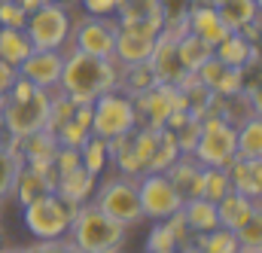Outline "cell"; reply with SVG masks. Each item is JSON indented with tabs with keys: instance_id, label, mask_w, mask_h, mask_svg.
I'll return each mask as SVG.
<instances>
[{
	"instance_id": "13",
	"label": "cell",
	"mask_w": 262,
	"mask_h": 253,
	"mask_svg": "<svg viewBox=\"0 0 262 253\" xmlns=\"http://www.w3.org/2000/svg\"><path fill=\"white\" fill-rule=\"evenodd\" d=\"M61 67H64V52H55V49H34L25 61L18 64V76L31 79L37 89H58V79H61Z\"/></svg>"
},
{
	"instance_id": "34",
	"label": "cell",
	"mask_w": 262,
	"mask_h": 253,
	"mask_svg": "<svg viewBox=\"0 0 262 253\" xmlns=\"http://www.w3.org/2000/svg\"><path fill=\"white\" fill-rule=\"evenodd\" d=\"M73 110H76V101H70L61 89H52V98H49V116H46V131H58V128L73 119Z\"/></svg>"
},
{
	"instance_id": "26",
	"label": "cell",
	"mask_w": 262,
	"mask_h": 253,
	"mask_svg": "<svg viewBox=\"0 0 262 253\" xmlns=\"http://www.w3.org/2000/svg\"><path fill=\"white\" fill-rule=\"evenodd\" d=\"M156 82H159V76H156V70H152L149 61L128 64V67L119 70V92H125L128 98H137V95L149 92Z\"/></svg>"
},
{
	"instance_id": "58",
	"label": "cell",
	"mask_w": 262,
	"mask_h": 253,
	"mask_svg": "<svg viewBox=\"0 0 262 253\" xmlns=\"http://www.w3.org/2000/svg\"><path fill=\"white\" fill-rule=\"evenodd\" d=\"M241 253H259V250H241Z\"/></svg>"
},
{
	"instance_id": "57",
	"label": "cell",
	"mask_w": 262,
	"mask_h": 253,
	"mask_svg": "<svg viewBox=\"0 0 262 253\" xmlns=\"http://www.w3.org/2000/svg\"><path fill=\"white\" fill-rule=\"evenodd\" d=\"M52 3H70V0H52Z\"/></svg>"
},
{
	"instance_id": "28",
	"label": "cell",
	"mask_w": 262,
	"mask_h": 253,
	"mask_svg": "<svg viewBox=\"0 0 262 253\" xmlns=\"http://www.w3.org/2000/svg\"><path fill=\"white\" fill-rule=\"evenodd\" d=\"M55 150H58V140L46 128H40V131H34V134L18 140V153H21L25 162H49L55 156Z\"/></svg>"
},
{
	"instance_id": "40",
	"label": "cell",
	"mask_w": 262,
	"mask_h": 253,
	"mask_svg": "<svg viewBox=\"0 0 262 253\" xmlns=\"http://www.w3.org/2000/svg\"><path fill=\"white\" fill-rule=\"evenodd\" d=\"M28 12L21 9L18 0H0V28H25Z\"/></svg>"
},
{
	"instance_id": "21",
	"label": "cell",
	"mask_w": 262,
	"mask_h": 253,
	"mask_svg": "<svg viewBox=\"0 0 262 253\" xmlns=\"http://www.w3.org/2000/svg\"><path fill=\"white\" fill-rule=\"evenodd\" d=\"M189 34L201 37L207 46H216L229 34V28L213 6H189Z\"/></svg>"
},
{
	"instance_id": "4",
	"label": "cell",
	"mask_w": 262,
	"mask_h": 253,
	"mask_svg": "<svg viewBox=\"0 0 262 253\" xmlns=\"http://www.w3.org/2000/svg\"><path fill=\"white\" fill-rule=\"evenodd\" d=\"M92 201L113 217L116 223H122L125 229H134L140 223H146L143 207H140V195H137V177H125V174H113L107 180H98Z\"/></svg>"
},
{
	"instance_id": "16",
	"label": "cell",
	"mask_w": 262,
	"mask_h": 253,
	"mask_svg": "<svg viewBox=\"0 0 262 253\" xmlns=\"http://www.w3.org/2000/svg\"><path fill=\"white\" fill-rule=\"evenodd\" d=\"M156 40H159V37H149V34H137V31H128V28H119L113 58L119 61V67L149 61V55H152V49H156Z\"/></svg>"
},
{
	"instance_id": "6",
	"label": "cell",
	"mask_w": 262,
	"mask_h": 253,
	"mask_svg": "<svg viewBox=\"0 0 262 253\" xmlns=\"http://www.w3.org/2000/svg\"><path fill=\"white\" fill-rule=\"evenodd\" d=\"M192 156L204 168H229V162L238 156V125H232L223 116L201 119V134Z\"/></svg>"
},
{
	"instance_id": "35",
	"label": "cell",
	"mask_w": 262,
	"mask_h": 253,
	"mask_svg": "<svg viewBox=\"0 0 262 253\" xmlns=\"http://www.w3.org/2000/svg\"><path fill=\"white\" fill-rule=\"evenodd\" d=\"M235 238H238L241 250H259L262 247V198L256 201V207L247 217V223L241 229H235Z\"/></svg>"
},
{
	"instance_id": "55",
	"label": "cell",
	"mask_w": 262,
	"mask_h": 253,
	"mask_svg": "<svg viewBox=\"0 0 262 253\" xmlns=\"http://www.w3.org/2000/svg\"><path fill=\"white\" fill-rule=\"evenodd\" d=\"M256 6H259V15H262V0H256Z\"/></svg>"
},
{
	"instance_id": "5",
	"label": "cell",
	"mask_w": 262,
	"mask_h": 253,
	"mask_svg": "<svg viewBox=\"0 0 262 253\" xmlns=\"http://www.w3.org/2000/svg\"><path fill=\"white\" fill-rule=\"evenodd\" d=\"M70 31H73V15L67 3H52V0L34 9L25 25V34L31 37L34 49H55V52H64L70 46Z\"/></svg>"
},
{
	"instance_id": "50",
	"label": "cell",
	"mask_w": 262,
	"mask_h": 253,
	"mask_svg": "<svg viewBox=\"0 0 262 253\" xmlns=\"http://www.w3.org/2000/svg\"><path fill=\"white\" fill-rule=\"evenodd\" d=\"M177 253H201V247L192 241V244H183V247H177Z\"/></svg>"
},
{
	"instance_id": "43",
	"label": "cell",
	"mask_w": 262,
	"mask_h": 253,
	"mask_svg": "<svg viewBox=\"0 0 262 253\" xmlns=\"http://www.w3.org/2000/svg\"><path fill=\"white\" fill-rule=\"evenodd\" d=\"M223 70H226V64L220 61L216 55H210V58H207V61H204V64H201V67L195 70V79L201 82V86H207V89L213 92V86L220 82V76H223Z\"/></svg>"
},
{
	"instance_id": "20",
	"label": "cell",
	"mask_w": 262,
	"mask_h": 253,
	"mask_svg": "<svg viewBox=\"0 0 262 253\" xmlns=\"http://www.w3.org/2000/svg\"><path fill=\"white\" fill-rule=\"evenodd\" d=\"M253 207H256V201L250 198V195H244V192L238 189H229L220 201H216V217H220V226L223 229H241L244 223H247V217L253 214Z\"/></svg>"
},
{
	"instance_id": "31",
	"label": "cell",
	"mask_w": 262,
	"mask_h": 253,
	"mask_svg": "<svg viewBox=\"0 0 262 253\" xmlns=\"http://www.w3.org/2000/svg\"><path fill=\"white\" fill-rule=\"evenodd\" d=\"M238 156L262 159V116H247L238 125Z\"/></svg>"
},
{
	"instance_id": "47",
	"label": "cell",
	"mask_w": 262,
	"mask_h": 253,
	"mask_svg": "<svg viewBox=\"0 0 262 253\" xmlns=\"http://www.w3.org/2000/svg\"><path fill=\"white\" fill-rule=\"evenodd\" d=\"M18 76V70L15 67H9V64L0 61V95H6L9 92V86H12V79Z\"/></svg>"
},
{
	"instance_id": "18",
	"label": "cell",
	"mask_w": 262,
	"mask_h": 253,
	"mask_svg": "<svg viewBox=\"0 0 262 253\" xmlns=\"http://www.w3.org/2000/svg\"><path fill=\"white\" fill-rule=\"evenodd\" d=\"M229 180H232V189L250 195L253 201L262 198V159H244V156H235L229 162Z\"/></svg>"
},
{
	"instance_id": "3",
	"label": "cell",
	"mask_w": 262,
	"mask_h": 253,
	"mask_svg": "<svg viewBox=\"0 0 262 253\" xmlns=\"http://www.w3.org/2000/svg\"><path fill=\"white\" fill-rule=\"evenodd\" d=\"M76 207L79 204H70L67 198H61L52 189L40 198H34L31 204H25L21 220H25V229L31 232L34 241H58V238H67Z\"/></svg>"
},
{
	"instance_id": "60",
	"label": "cell",
	"mask_w": 262,
	"mask_h": 253,
	"mask_svg": "<svg viewBox=\"0 0 262 253\" xmlns=\"http://www.w3.org/2000/svg\"><path fill=\"white\" fill-rule=\"evenodd\" d=\"M259 253H262V247H259Z\"/></svg>"
},
{
	"instance_id": "30",
	"label": "cell",
	"mask_w": 262,
	"mask_h": 253,
	"mask_svg": "<svg viewBox=\"0 0 262 253\" xmlns=\"http://www.w3.org/2000/svg\"><path fill=\"white\" fill-rule=\"evenodd\" d=\"M192 241L201 247V253H241V244H238L235 232L223 229V226H216L210 232H195Z\"/></svg>"
},
{
	"instance_id": "32",
	"label": "cell",
	"mask_w": 262,
	"mask_h": 253,
	"mask_svg": "<svg viewBox=\"0 0 262 253\" xmlns=\"http://www.w3.org/2000/svg\"><path fill=\"white\" fill-rule=\"evenodd\" d=\"M177 55H180V61H183V67H186L189 73H195L198 67L213 55V46H207V43H204L201 37H195V34H186V37L177 40Z\"/></svg>"
},
{
	"instance_id": "42",
	"label": "cell",
	"mask_w": 262,
	"mask_h": 253,
	"mask_svg": "<svg viewBox=\"0 0 262 253\" xmlns=\"http://www.w3.org/2000/svg\"><path fill=\"white\" fill-rule=\"evenodd\" d=\"M198 134H201V119H189L186 125H180L177 131H174V140H177L180 153H189V156H192Z\"/></svg>"
},
{
	"instance_id": "23",
	"label": "cell",
	"mask_w": 262,
	"mask_h": 253,
	"mask_svg": "<svg viewBox=\"0 0 262 253\" xmlns=\"http://www.w3.org/2000/svg\"><path fill=\"white\" fill-rule=\"evenodd\" d=\"M34 52L31 37L25 34V28H0V61L18 70V64Z\"/></svg>"
},
{
	"instance_id": "46",
	"label": "cell",
	"mask_w": 262,
	"mask_h": 253,
	"mask_svg": "<svg viewBox=\"0 0 262 253\" xmlns=\"http://www.w3.org/2000/svg\"><path fill=\"white\" fill-rule=\"evenodd\" d=\"M247 101H250L253 116H262V82H256V86L247 89Z\"/></svg>"
},
{
	"instance_id": "36",
	"label": "cell",
	"mask_w": 262,
	"mask_h": 253,
	"mask_svg": "<svg viewBox=\"0 0 262 253\" xmlns=\"http://www.w3.org/2000/svg\"><path fill=\"white\" fill-rule=\"evenodd\" d=\"M229 189H232V180H229L226 168H204L201 171V198L220 201Z\"/></svg>"
},
{
	"instance_id": "56",
	"label": "cell",
	"mask_w": 262,
	"mask_h": 253,
	"mask_svg": "<svg viewBox=\"0 0 262 253\" xmlns=\"http://www.w3.org/2000/svg\"><path fill=\"white\" fill-rule=\"evenodd\" d=\"M159 253H177V247H174V250H159Z\"/></svg>"
},
{
	"instance_id": "22",
	"label": "cell",
	"mask_w": 262,
	"mask_h": 253,
	"mask_svg": "<svg viewBox=\"0 0 262 253\" xmlns=\"http://www.w3.org/2000/svg\"><path fill=\"white\" fill-rule=\"evenodd\" d=\"M201 171H204V165H198L195 156L180 153L177 162H174L165 174L171 177V183L180 189L183 198H195V195H201Z\"/></svg>"
},
{
	"instance_id": "1",
	"label": "cell",
	"mask_w": 262,
	"mask_h": 253,
	"mask_svg": "<svg viewBox=\"0 0 262 253\" xmlns=\"http://www.w3.org/2000/svg\"><path fill=\"white\" fill-rule=\"evenodd\" d=\"M119 70L122 67L116 58H98V55H85L67 46L58 89L76 104H92L104 92L119 89Z\"/></svg>"
},
{
	"instance_id": "53",
	"label": "cell",
	"mask_w": 262,
	"mask_h": 253,
	"mask_svg": "<svg viewBox=\"0 0 262 253\" xmlns=\"http://www.w3.org/2000/svg\"><path fill=\"white\" fill-rule=\"evenodd\" d=\"M3 107H6V95H0V119H3Z\"/></svg>"
},
{
	"instance_id": "41",
	"label": "cell",
	"mask_w": 262,
	"mask_h": 253,
	"mask_svg": "<svg viewBox=\"0 0 262 253\" xmlns=\"http://www.w3.org/2000/svg\"><path fill=\"white\" fill-rule=\"evenodd\" d=\"M168 229H171V235H174V241H177V247H183V244H192V238H195V232L189 229V223H186V217H183V210H174L168 220Z\"/></svg>"
},
{
	"instance_id": "8",
	"label": "cell",
	"mask_w": 262,
	"mask_h": 253,
	"mask_svg": "<svg viewBox=\"0 0 262 253\" xmlns=\"http://www.w3.org/2000/svg\"><path fill=\"white\" fill-rule=\"evenodd\" d=\"M116 34H119V25L113 15H82L73 22L70 49H79V52L98 55V58H113Z\"/></svg>"
},
{
	"instance_id": "27",
	"label": "cell",
	"mask_w": 262,
	"mask_h": 253,
	"mask_svg": "<svg viewBox=\"0 0 262 253\" xmlns=\"http://www.w3.org/2000/svg\"><path fill=\"white\" fill-rule=\"evenodd\" d=\"M25 159L18 153V140L6 137V146H0V198L6 201L12 195V186H15V177L21 171Z\"/></svg>"
},
{
	"instance_id": "10",
	"label": "cell",
	"mask_w": 262,
	"mask_h": 253,
	"mask_svg": "<svg viewBox=\"0 0 262 253\" xmlns=\"http://www.w3.org/2000/svg\"><path fill=\"white\" fill-rule=\"evenodd\" d=\"M137 195H140V207L143 217L152 220H168L174 210H180L183 195L171 183V177L165 171H143L137 177Z\"/></svg>"
},
{
	"instance_id": "17",
	"label": "cell",
	"mask_w": 262,
	"mask_h": 253,
	"mask_svg": "<svg viewBox=\"0 0 262 253\" xmlns=\"http://www.w3.org/2000/svg\"><path fill=\"white\" fill-rule=\"evenodd\" d=\"M55 189V174H46V171H37L34 165H21L18 177H15V186H12V201H18L21 207L31 204L34 198L46 195V192Z\"/></svg>"
},
{
	"instance_id": "49",
	"label": "cell",
	"mask_w": 262,
	"mask_h": 253,
	"mask_svg": "<svg viewBox=\"0 0 262 253\" xmlns=\"http://www.w3.org/2000/svg\"><path fill=\"white\" fill-rule=\"evenodd\" d=\"M189 3H192V6H213V9H216L223 0H189Z\"/></svg>"
},
{
	"instance_id": "59",
	"label": "cell",
	"mask_w": 262,
	"mask_h": 253,
	"mask_svg": "<svg viewBox=\"0 0 262 253\" xmlns=\"http://www.w3.org/2000/svg\"><path fill=\"white\" fill-rule=\"evenodd\" d=\"M116 253H122V250H116Z\"/></svg>"
},
{
	"instance_id": "45",
	"label": "cell",
	"mask_w": 262,
	"mask_h": 253,
	"mask_svg": "<svg viewBox=\"0 0 262 253\" xmlns=\"http://www.w3.org/2000/svg\"><path fill=\"white\" fill-rule=\"evenodd\" d=\"M85 15H116L119 0H79Z\"/></svg>"
},
{
	"instance_id": "29",
	"label": "cell",
	"mask_w": 262,
	"mask_h": 253,
	"mask_svg": "<svg viewBox=\"0 0 262 253\" xmlns=\"http://www.w3.org/2000/svg\"><path fill=\"white\" fill-rule=\"evenodd\" d=\"M216 12H220V18L226 22L229 31H241L244 25H250L253 18H259L256 0H223L216 6Z\"/></svg>"
},
{
	"instance_id": "51",
	"label": "cell",
	"mask_w": 262,
	"mask_h": 253,
	"mask_svg": "<svg viewBox=\"0 0 262 253\" xmlns=\"http://www.w3.org/2000/svg\"><path fill=\"white\" fill-rule=\"evenodd\" d=\"M6 247H9V241H6V232H3V229H0V253L6 250Z\"/></svg>"
},
{
	"instance_id": "2",
	"label": "cell",
	"mask_w": 262,
	"mask_h": 253,
	"mask_svg": "<svg viewBox=\"0 0 262 253\" xmlns=\"http://www.w3.org/2000/svg\"><path fill=\"white\" fill-rule=\"evenodd\" d=\"M67 241L79 253H116L125 247L128 229L122 223H116L113 217H107L95 201H85L73 214Z\"/></svg>"
},
{
	"instance_id": "9",
	"label": "cell",
	"mask_w": 262,
	"mask_h": 253,
	"mask_svg": "<svg viewBox=\"0 0 262 253\" xmlns=\"http://www.w3.org/2000/svg\"><path fill=\"white\" fill-rule=\"evenodd\" d=\"M49 98L52 92L46 89H37L31 98H21V101H6L3 107V119L0 125L6 128V134L12 140H21L40 128H46V116H49Z\"/></svg>"
},
{
	"instance_id": "15",
	"label": "cell",
	"mask_w": 262,
	"mask_h": 253,
	"mask_svg": "<svg viewBox=\"0 0 262 253\" xmlns=\"http://www.w3.org/2000/svg\"><path fill=\"white\" fill-rule=\"evenodd\" d=\"M149 64H152L159 82H171V86H180V79L189 73V70L183 67V61H180V55H177V40H168V37H162V34H159V40H156V49H152V55H149Z\"/></svg>"
},
{
	"instance_id": "19",
	"label": "cell",
	"mask_w": 262,
	"mask_h": 253,
	"mask_svg": "<svg viewBox=\"0 0 262 253\" xmlns=\"http://www.w3.org/2000/svg\"><path fill=\"white\" fill-rule=\"evenodd\" d=\"M95 186H98V177L89 174L82 165H76L73 171L55 177V192H58L61 198H67L70 204H85V201H92Z\"/></svg>"
},
{
	"instance_id": "7",
	"label": "cell",
	"mask_w": 262,
	"mask_h": 253,
	"mask_svg": "<svg viewBox=\"0 0 262 253\" xmlns=\"http://www.w3.org/2000/svg\"><path fill=\"white\" fill-rule=\"evenodd\" d=\"M137 125H140V119H137L134 98H128L125 92L113 89V92H104L101 98L92 101V134L113 140L119 134L134 131Z\"/></svg>"
},
{
	"instance_id": "37",
	"label": "cell",
	"mask_w": 262,
	"mask_h": 253,
	"mask_svg": "<svg viewBox=\"0 0 262 253\" xmlns=\"http://www.w3.org/2000/svg\"><path fill=\"white\" fill-rule=\"evenodd\" d=\"M174 247H177V241H174V235H171L168 223H165V220H152V226H149V232H146V244H143V253L174 250Z\"/></svg>"
},
{
	"instance_id": "48",
	"label": "cell",
	"mask_w": 262,
	"mask_h": 253,
	"mask_svg": "<svg viewBox=\"0 0 262 253\" xmlns=\"http://www.w3.org/2000/svg\"><path fill=\"white\" fill-rule=\"evenodd\" d=\"M18 3H21V9H25V12L31 15V12H34V9H40V6H43L46 0H18Z\"/></svg>"
},
{
	"instance_id": "33",
	"label": "cell",
	"mask_w": 262,
	"mask_h": 253,
	"mask_svg": "<svg viewBox=\"0 0 262 253\" xmlns=\"http://www.w3.org/2000/svg\"><path fill=\"white\" fill-rule=\"evenodd\" d=\"M177 156H180V146H177V140H174V131L162 128V131H159L156 153H152V159H149V168H146V171H168V168L177 162Z\"/></svg>"
},
{
	"instance_id": "38",
	"label": "cell",
	"mask_w": 262,
	"mask_h": 253,
	"mask_svg": "<svg viewBox=\"0 0 262 253\" xmlns=\"http://www.w3.org/2000/svg\"><path fill=\"white\" fill-rule=\"evenodd\" d=\"M244 89H247L244 70H241V67H226L223 76H220V82L213 86V95H220V98H235V95H241Z\"/></svg>"
},
{
	"instance_id": "14",
	"label": "cell",
	"mask_w": 262,
	"mask_h": 253,
	"mask_svg": "<svg viewBox=\"0 0 262 253\" xmlns=\"http://www.w3.org/2000/svg\"><path fill=\"white\" fill-rule=\"evenodd\" d=\"M213 55L226 67H250V64L262 61V46H253L241 31H229L216 46H213Z\"/></svg>"
},
{
	"instance_id": "12",
	"label": "cell",
	"mask_w": 262,
	"mask_h": 253,
	"mask_svg": "<svg viewBox=\"0 0 262 253\" xmlns=\"http://www.w3.org/2000/svg\"><path fill=\"white\" fill-rule=\"evenodd\" d=\"M113 18L119 28L159 37L162 34V0H119Z\"/></svg>"
},
{
	"instance_id": "25",
	"label": "cell",
	"mask_w": 262,
	"mask_h": 253,
	"mask_svg": "<svg viewBox=\"0 0 262 253\" xmlns=\"http://www.w3.org/2000/svg\"><path fill=\"white\" fill-rule=\"evenodd\" d=\"M79 162H82V168L89 171V174H95L98 180L113 168L110 165V143L104 140V137H98V134H89V140L79 146Z\"/></svg>"
},
{
	"instance_id": "44",
	"label": "cell",
	"mask_w": 262,
	"mask_h": 253,
	"mask_svg": "<svg viewBox=\"0 0 262 253\" xmlns=\"http://www.w3.org/2000/svg\"><path fill=\"white\" fill-rule=\"evenodd\" d=\"M76 165H82V162H79V150H73V146H58V150H55V156H52L55 174H67V171H73Z\"/></svg>"
},
{
	"instance_id": "39",
	"label": "cell",
	"mask_w": 262,
	"mask_h": 253,
	"mask_svg": "<svg viewBox=\"0 0 262 253\" xmlns=\"http://www.w3.org/2000/svg\"><path fill=\"white\" fill-rule=\"evenodd\" d=\"M89 134H92L89 128H82L79 122L70 119V122H64V125L55 131V140H58V146H73V150H79V146L89 140Z\"/></svg>"
},
{
	"instance_id": "24",
	"label": "cell",
	"mask_w": 262,
	"mask_h": 253,
	"mask_svg": "<svg viewBox=\"0 0 262 253\" xmlns=\"http://www.w3.org/2000/svg\"><path fill=\"white\" fill-rule=\"evenodd\" d=\"M180 210H183V217H186V223H189L192 232H210V229L220 226L216 201H207V198H201V195H195V198H183Z\"/></svg>"
},
{
	"instance_id": "11",
	"label": "cell",
	"mask_w": 262,
	"mask_h": 253,
	"mask_svg": "<svg viewBox=\"0 0 262 253\" xmlns=\"http://www.w3.org/2000/svg\"><path fill=\"white\" fill-rule=\"evenodd\" d=\"M134 107H137V119L140 125L146 128H165L168 116L174 110H186V98L177 86L171 82H156L149 92L137 95L134 98Z\"/></svg>"
},
{
	"instance_id": "54",
	"label": "cell",
	"mask_w": 262,
	"mask_h": 253,
	"mask_svg": "<svg viewBox=\"0 0 262 253\" xmlns=\"http://www.w3.org/2000/svg\"><path fill=\"white\" fill-rule=\"evenodd\" d=\"M3 204H6V201H3V198H0V217H3Z\"/></svg>"
},
{
	"instance_id": "52",
	"label": "cell",
	"mask_w": 262,
	"mask_h": 253,
	"mask_svg": "<svg viewBox=\"0 0 262 253\" xmlns=\"http://www.w3.org/2000/svg\"><path fill=\"white\" fill-rule=\"evenodd\" d=\"M6 137H9V134H6V128L0 125V146H6Z\"/></svg>"
}]
</instances>
